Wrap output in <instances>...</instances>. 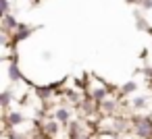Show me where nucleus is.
<instances>
[{
  "mask_svg": "<svg viewBox=\"0 0 152 139\" xmlns=\"http://www.w3.org/2000/svg\"><path fill=\"white\" fill-rule=\"evenodd\" d=\"M135 89H137V83H135V81H127V83H123V85H121L119 96H133V93H135Z\"/></svg>",
  "mask_w": 152,
  "mask_h": 139,
  "instance_id": "12",
  "label": "nucleus"
},
{
  "mask_svg": "<svg viewBox=\"0 0 152 139\" xmlns=\"http://www.w3.org/2000/svg\"><path fill=\"white\" fill-rule=\"evenodd\" d=\"M36 29H38V27H31V25H27V23H19L17 31L11 35V44H13V46L21 44V42H23V40H27V38H29Z\"/></svg>",
  "mask_w": 152,
  "mask_h": 139,
  "instance_id": "4",
  "label": "nucleus"
},
{
  "mask_svg": "<svg viewBox=\"0 0 152 139\" xmlns=\"http://www.w3.org/2000/svg\"><path fill=\"white\" fill-rule=\"evenodd\" d=\"M9 79L15 83V81H23V73L19 69V62H11L9 64Z\"/></svg>",
  "mask_w": 152,
  "mask_h": 139,
  "instance_id": "10",
  "label": "nucleus"
},
{
  "mask_svg": "<svg viewBox=\"0 0 152 139\" xmlns=\"http://www.w3.org/2000/svg\"><path fill=\"white\" fill-rule=\"evenodd\" d=\"M11 102H13V91H11V89H4L2 96H0V106H2L4 114L11 112Z\"/></svg>",
  "mask_w": 152,
  "mask_h": 139,
  "instance_id": "11",
  "label": "nucleus"
},
{
  "mask_svg": "<svg viewBox=\"0 0 152 139\" xmlns=\"http://www.w3.org/2000/svg\"><path fill=\"white\" fill-rule=\"evenodd\" d=\"M148 102H150L148 96H133L131 102H129V106H131L133 110H144V108L148 106Z\"/></svg>",
  "mask_w": 152,
  "mask_h": 139,
  "instance_id": "9",
  "label": "nucleus"
},
{
  "mask_svg": "<svg viewBox=\"0 0 152 139\" xmlns=\"http://www.w3.org/2000/svg\"><path fill=\"white\" fill-rule=\"evenodd\" d=\"M83 135H88V133H86V129H83V125H81L79 120H73V122L67 127V139H79V137H83Z\"/></svg>",
  "mask_w": 152,
  "mask_h": 139,
  "instance_id": "6",
  "label": "nucleus"
},
{
  "mask_svg": "<svg viewBox=\"0 0 152 139\" xmlns=\"http://www.w3.org/2000/svg\"><path fill=\"white\" fill-rule=\"evenodd\" d=\"M0 13L4 15H11V0H0Z\"/></svg>",
  "mask_w": 152,
  "mask_h": 139,
  "instance_id": "13",
  "label": "nucleus"
},
{
  "mask_svg": "<svg viewBox=\"0 0 152 139\" xmlns=\"http://www.w3.org/2000/svg\"><path fill=\"white\" fill-rule=\"evenodd\" d=\"M0 27H2V33H7V35H13L15 31H17V27H19V21H17V17L11 13V15H4L2 19H0Z\"/></svg>",
  "mask_w": 152,
  "mask_h": 139,
  "instance_id": "5",
  "label": "nucleus"
},
{
  "mask_svg": "<svg viewBox=\"0 0 152 139\" xmlns=\"http://www.w3.org/2000/svg\"><path fill=\"white\" fill-rule=\"evenodd\" d=\"M54 120H58L63 127H69L73 120H71V110L67 108V106H61V108H56L54 110Z\"/></svg>",
  "mask_w": 152,
  "mask_h": 139,
  "instance_id": "7",
  "label": "nucleus"
},
{
  "mask_svg": "<svg viewBox=\"0 0 152 139\" xmlns=\"http://www.w3.org/2000/svg\"><path fill=\"white\" fill-rule=\"evenodd\" d=\"M88 93H90V100L94 102V104H102L104 100H108L110 98V89H108V85L106 83H98V85H94V87H88Z\"/></svg>",
  "mask_w": 152,
  "mask_h": 139,
  "instance_id": "2",
  "label": "nucleus"
},
{
  "mask_svg": "<svg viewBox=\"0 0 152 139\" xmlns=\"http://www.w3.org/2000/svg\"><path fill=\"white\" fill-rule=\"evenodd\" d=\"M144 75L148 77V81H152V67H148V69L144 71Z\"/></svg>",
  "mask_w": 152,
  "mask_h": 139,
  "instance_id": "15",
  "label": "nucleus"
},
{
  "mask_svg": "<svg viewBox=\"0 0 152 139\" xmlns=\"http://www.w3.org/2000/svg\"><path fill=\"white\" fill-rule=\"evenodd\" d=\"M23 122H25V116L17 110H11L4 114V131H17Z\"/></svg>",
  "mask_w": 152,
  "mask_h": 139,
  "instance_id": "3",
  "label": "nucleus"
},
{
  "mask_svg": "<svg viewBox=\"0 0 152 139\" xmlns=\"http://www.w3.org/2000/svg\"><path fill=\"white\" fill-rule=\"evenodd\" d=\"M131 131L140 139H152V116H133Z\"/></svg>",
  "mask_w": 152,
  "mask_h": 139,
  "instance_id": "1",
  "label": "nucleus"
},
{
  "mask_svg": "<svg viewBox=\"0 0 152 139\" xmlns=\"http://www.w3.org/2000/svg\"><path fill=\"white\" fill-rule=\"evenodd\" d=\"M58 129H61V122L58 120H44L42 122V131L48 137H56L58 135Z\"/></svg>",
  "mask_w": 152,
  "mask_h": 139,
  "instance_id": "8",
  "label": "nucleus"
},
{
  "mask_svg": "<svg viewBox=\"0 0 152 139\" xmlns=\"http://www.w3.org/2000/svg\"><path fill=\"white\" fill-rule=\"evenodd\" d=\"M79 139H94L92 135H83V137H79Z\"/></svg>",
  "mask_w": 152,
  "mask_h": 139,
  "instance_id": "17",
  "label": "nucleus"
},
{
  "mask_svg": "<svg viewBox=\"0 0 152 139\" xmlns=\"http://www.w3.org/2000/svg\"><path fill=\"white\" fill-rule=\"evenodd\" d=\"M144 0H127V4H135V7H142Z\"/></svg>",
  "mask_w": 152,
  "mask_h": 139,
  "instance_id": "16",
  "label": "nucleus"
},
{
  "mask_svg": "<svg viewBox=\"0 0 152 139\" xmlns=\"http://www.w3.org/2000/svg\"><path fill=\"white\" fill-rule=\"evenodd\" d=\"M142 9H144V11H152V0H144V2H142Z\"/></svg>",
  "mask_w": 152,
  "mask_h": 139,
  "instance_id": "14",
  "label": "nucleus"
}]
</instances>
